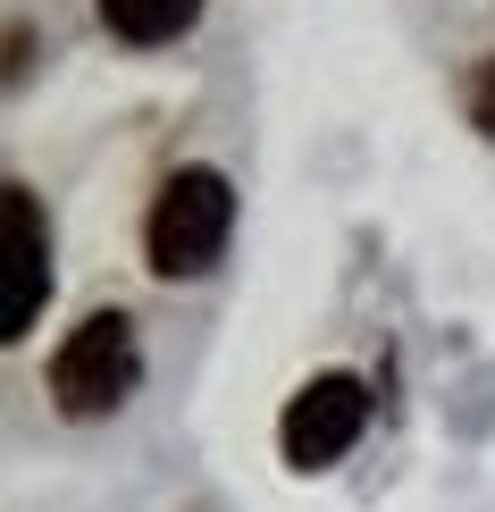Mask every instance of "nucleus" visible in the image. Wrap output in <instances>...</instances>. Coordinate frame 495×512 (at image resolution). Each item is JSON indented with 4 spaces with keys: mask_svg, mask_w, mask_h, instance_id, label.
<instances>
[{
    "mask_svg": "<svg viewBox=\"0 0 495 512\" xmlns=\"http://www.w3.org/2000/svg\"><path fill=\"white\" fill-rule=\"evenodd\" d=\"M235 227V185L219 168H177V177L152 194V219H143V252H152L160 277H202L227 252Z\"/></svg>",
    "mask_w": 495,
    "mask_h": 512,
    "instance_id": "f257e3e1",
    "label": "nucleus"
},
{
    "mask_svg": "<svg viewBox=\"0 0 495 512\" xmlns=\"http://www.w3.org/2000/svg\"><path fill=\"white\" fill-rule=\"evenodd\" d=\"M135 378H143V345H135V319H126V311H84L76 336L51 361V395H59L68 420L118 412V403L135 395Z\"/></svg>",
    "mask_w": 495,
    "mask_h": 512,
    "instance_id": "f03ea898",
    "label": "nucleus"
},
{
    "mask_svg": "<svg viewBox=\"0 0 495 512\" xmlns=\"http://www.w3.org/2000/svg\"><path fill=\"white\" fill-rule=\"evenodd\" d=\"M361 429H370V387H361L353 370H319L311 387L286 403L277 445H286L294 471H328V462H344L361 445Z\"/></svg>",
    "mask_w": 495,
    "mask_h": 512,
    "instance_id": "7ed1b4c3",
    "label": "nucleus"
},
{
    "mask_svg": "<svg viewBox=\"0 0 495 512\" xmlns=\"http://www.w3.org/2000/svg\"><path fill=\"white\" fill-rule=\"evenodd\" d=\"M0 210H9V311H0V336H26L42 294H51V227H42V202L26 194V185H9L0 194Z\"/></svg>",
    "mask_w": 495,
    "mask_h": 512,
    "instance_id": "20e7f679",
    "label": "nucleus"
},
{
    "mask_svg": "<svg viewBox=\"0 0 495 512\" xmlns=\"http://www.w3.org/2000/svg\"><path fill=\"white\" fill-rule=\"evenodd\" d=\"M193 17H202V0H101V26H110L118 42H177Z\"/></svg>",
    "mask_w": 495,
    "mask_h": 512,
    "instance_id": "39448f33",
    "label": "nucleus"
},
{
    "mask_svg": "<svg viewBox=\"0 0 495 512\" xmlns=\"http://www.w3.org/2000/svg\"><path fill=\"white\" fill-rule=\"evenodd\" d=\"M470 126H479V135H495V59L470 76Z\"/></svg>",
    "mask_w": 495,
    "mask_h": 512,
    "instance_id": "423d86ee",
    "label": "nucleus"
}]
</instances>
